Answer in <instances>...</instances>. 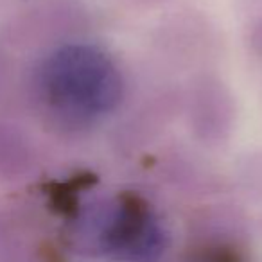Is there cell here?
<instances>
[{
	"label": "cell",
	"mask_w": 262,
	"mask_h": 262,
	"mask_svg": "<svg viewBox=\"0 0 262 262\" xmlns=\"http://www.w3.org/2000/svg\"><path fill=\"white\" fill-rule=\"evenodd\" d=\"M40 97L65 122L84 124L113 112L122 99V77L95 45L69 43L47 56L38 70Z\"/></svg>",
	"instance_id": "6da1fadb"
},
{
	"label": "cell",
	"mask_w": 262,
	"mask_h": 262,
	"mask_svg": "<svg viewBox=\"0 0 262 262\" xmlns=\"http://www.w3.org/2000/svg\"><path fill=\"white\" fill-rule=\"evenodd\" d=\"M88 248L117 262H158L165 232L146 200L122 192L88 212L79 228Z\"/></svg>",
	"instance_id": "7a4b0ae2"
}]
</instances>
